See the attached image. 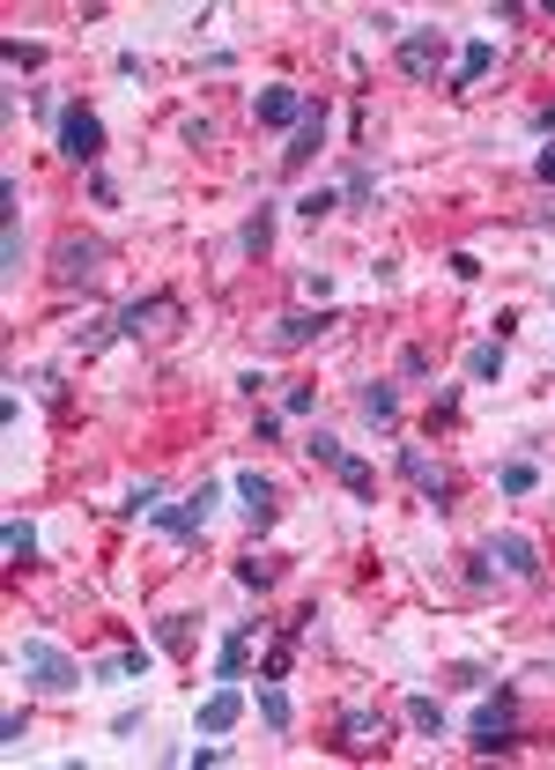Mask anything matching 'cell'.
<instances>
[{
  "label": "cell",
  "mask_w": 555,
  "mask_h": 770,
  "mask_svg": "<svg viewBox=\"0 0 555 770\" xmlns=\"http://www.w3.org/2000/svg\"><path fill=\"white\" fill-rule=\"evenodd\" d=\"M15 675L30 689H44V696H75L82 689V659H67L52 638H23L15 644Z\"/></svg>",
  "instance_id": "1"
},
{
  "label": "cell",
  "mask_w": 555,
  "mask_h": 770,
  "mask_svg": "<svg viewBox=\"0 0 555 770\" xmlns=\"http://www.w3.org/2000/svg\"><path fill=\"white\" fill-rule=\"evenodd\" d=\"M104 267H112V245H104V238L67 230V238L52 245V282H60V290H96V282H104Z\"/></svg>",
  "instance_id": "2"
},
{
  "label": "cell",
  "mask_w": 555,
  "mask_h": 770,
  "mask_svg": "<svg viewBox=\"0 0 555 770\" xmlns=\"http://www.w3.org/2000/svg\"><path fill=\"white\" fill-rule=\"evenodd\" d=\"M467 741H474V756H504V748H518V689H496V696L474 711Z\"/></svg>",
  "instance_id": "3"
},
{
  "label": "cell",
  "mask_w": 555,
  "mask_h": 770,
  "mask_svg": "<svg viewBox=\"0 0 555 770\" xmlns=\"http://www.w3.org/2000/svg\"><path fill=\"white\" fill-rule=\"evenodd\" d=\"M52 149H60L67 164H96V156H104V119H96L89 104H67V112L52 119Z\"/></svg>",
  "instance_id": "4"
},
{
  "label": "cell",
  "mask_w": 555,
  "mask_h": 770,
  "mask_svg": "<svg viewBox=\"0 0 555 770\" xmlns=\"http://www.w3.org/2000/svg\"><path fill=\"white\" fill-rule=\"evenodd\" d=\"M215 497H222V489H215V482H201L193 497L164 504V512H156V534H171V541H201V534H208V518H215Z\"/></svg>",
  "instance_id": "5"
},
{
  "label": "cell",
  "mask_w": 555,
  "mask_h": 770,
  "mask_svg": "<svg viewBox=\"0 0 555 770\" xmlns=\"http://www.w3.org/2000/svg\"><path fill=\"white\" fill-rule=\"evenodd\" d=\"M400 474H408V482L423 489V497L437 504V512H452V497H460V489H452V474L437 467V460H429L423 445H400Z\"/></svg>",
  "instance_id": "6"
},
{
  "label": "cell",
  "mask_w": 555,
  "mask_h": 770,
  "mask_svg": "<svg viewBox=\"0 0 555 770\" xmlns=\"http://www.w3.org/2000/svg\"><path fill=\"white\" fill-rule=\"evenodd\" d=\"M489 563H496L504 578H541V549H533V534H518V526L489 534Z\"/></svg>",
  "instance_id": "7"
},
{
  "label": "cell",
  "mask_w": 555,
  "mask_h": 770,
  "mask_svg": "<svg viewBox=\"0 0 555 770\" xmlns=\"http://www.w3.org/2000/svg\"><path fill=\"white\" fill-rule=\"evenodd\" d=\"M253 112H259V127H289V133H297L304 112H311V97H304V89H289V82H267V89L253 97Z\"/></svg>",
  "instance_id": "8"
},
{
  "label": "cell",
  "mask_w": 555,
  "mask_h": 770,
  "mask_svg": "<svg viewBox=\"0 0 555 770\" xmlns=\"http://www.w3.org/2000/svg\"><path fill=\"white\" fill-rule=\"evenodd\" d=\"M437 67H444V38H437V30H400V75L429 82Z\"/></svg>",
  "instance_id": "9"
},
{
  "label": "cell",
  "mask_w": 555,
  "mask_h": 770,
  "mask_svg": "<svg viewBox=\"0 0 555 770\" xmlns=\"http://www.w3.org/2000/svg\"><path fill=\"white\" fill-rule=\"evenodd\" d=\"M341 319L334 311H289V319H274V348H311V342H326Z\"/></svg>",
  "instance_id": "10"
},
{
  "label": "cell",
  "mask_w": 555,
  "mask_h": 770,
  "mask_svg": "<svg viewBox=\"0 0 555 770\" xmlns=\"http://www.w3.org/2000/svg\"><path fill=\"white\" fill-rule=\"evenodd\" d=\"M253 638H259V623H230V638H222V652H215V682H245Z\"/></svg>",
  "instance_id": "11"
},
{
  "label": "cell",
  "mask_w": 555,
  "mask_h": 770,
  "mask_svg": "<svg viewBox=\"0 0 555 770\" xmlns=\"http://www.w3.org/2000/svg\"><path fill=\"white\" fill-rule=\"evenodd\" d=\"M319 149H326V104H311V112H304V127L289 133V149H282V171H304Z\"/></svg>",
  "instance_id": "12"
},
{
  "label": "cell",
  "mask_w": 555,
  "mask_h": 770,
  "mask_svg": "<svg viewBox=\"0 0 555 770\" xmlns=\"http://www.w3.org/2000/svg\"><path fill=\"white\" fill-rule=\"evenodd\" d=\"M156 319H178V297H133L112 326H119L127 342H141V334H156Z\"/></svg>",
  "instance_id": "13"
},
{
  "label": "cell",
  "mask_w": 555,
  "mask_h": 770,
  "mask_svg": "<svg viewBox=\"0 0 555 770\" xmlns=\"http://www.w3.org/2000/svg\"><path fill=\"white\" fill-rule=\"evenodd\" d=\"M237 719H245V689H237V682L208 689V704H201V733H230Z\"/></svg>",
  "instance_id": "14"
},
{
  "label": "cell",
  "mask_w": 555,
  "mask_h": 770,
  "mask_svg": "<svg viewBox=\"0 0 555 770\" xmlns=\"http://www.w3.org/2000/svg\"><path fill=\"white\" fill-rule=\"evenodd\" d=\"M237 504H245L253 526H274V512H282V497H274V482H267V474H237Z\"/></svg>",
  "instance_id": "15"
},
{
  "label": "cell",
  "mask_w": 555,
  "mask_h": 770,
  "mask_svg": "<svg viewBox=\"0 0 555 770\" xmlns=\"http://www.w3.org/2000/svg\"><path fill=\"white\" fill-rule=\"evenodd\" d=\"M356 415H363V423H400V393H392L385 378L356 385Z\"/></svg>",
  "instance_id": "16"
},
{
  "label": "cell",
  "mask_w": 555,
  "mask_h": 770,
  "mask_svg": "<svg viewBox=\"0 0 555 770\" xmlns=\"http://www.w3.org/2000/svg\"><path fill=\"white\" fill-rule=\"evenodd\" d=\"M378 741H385V711H363V704L341 711V748H378Z\"/></svg>",
  "instance_id": "17"
},
{
  "label": "cell",
  "mask_w": 555,
  "mask_h": 770,
  "mask_svg": "<svg viewBox=\"0 0 555 770\" xmlns=\"http://www.w3.org/2000/svg\"><path fill=\"white\" fill-rule=\"evenodd\" d=\"M89 675H96V682H133V675H149V652H141V644H127V652H112V659H96Z\"/></svg>",
  "instance_id": "18"
},
{
  "label": "cell",
  "mask_w": 555,
  "mask_h": 770,
  "mask_svg": "<svg viewBox=\"0 0 555 770\" xmlns=\"http://www.w3.org/2000/svg\"><path fill=\"white\" fill-rule=\"evenodd\" d=\"M489 67H496V44H489V38H474L467 52H460V67H452V89L481 82V75H489Z\"/></svg>",
  "instance_id": "19"
},
{
  "label": "cell",
  "mask_w": 555,
  "mask_h": 770,
  "mask_svg": "<svg viewBox=\"0 0 555 770\" xmlns=\"http://www.w3.org/2000/svg\"><path fill=\"white\" fill-rule=\"evenodd\" d=\"M467 378L474 385H496V378H504V342H474L467 348Z\"/></svg>",
  "instance_id": "20"
},
{
  "label": "cell",
  "mask_w": 555,
  "mask_h": 770,
  "mask_svg": "<svg viewBox=\"0 0 555 770\" xmlns=\"http://www.w3.org/2000/svg\"><path fill=\"white\" fill-rule=\"evenodd\" d=\"M334 474H341V489L356 497V504H371V497H378V474H371V460H356V452H348Z\"/></svg>",
  "instance_id": "21"
},
{
  "label": "cell",
  "mask_w": 555,
  "mask_h": 770,
  "mask_svg": "<svg viewBox=\"0 0 555 770\" xmlns=\"http://www.w3.org/2000/svg\"><path fill=\"white\" fill-rule=\"evenodd\" d=\"M237 245H245L253 259H267V253H274V208H267V201H259V215L245 222V238H237Z\"/></svg>",
  "instance_id": "22"
},
{
  "label": "cell",
  "mask_w": 555,
  "mask_h": 770,
  "mask_svg": "<svg viewBox=\"0 0 555 770\" xmlns=\"http://www.w3.org/2000/svg\"><path fill=\"white\" fill-rule=\"evenodd\" d=\"M496 482H504V497H533V489H541V467H533V460H504Z\"/></svg>",
  "instance_id": "23"
},
{
  "label": "cell",
  "mask_w": 555,
  "mask_h": 770,
  "mask_svg": "<svg viewBox=\"0 0 555 770\" xmlns=\"http://www.w3.org/2000/svg\"><path fill=\"white\" fill-rule=\"evenodd\" d=\"M259 719H267L274 733H289V719H297V711H289V696H282V682H259Z\"/></svg>",
  "instance_id": "24"
},
{
  "label": "cell",
  "mask_w": 555,
  "mask_h": 770,
  "mask_svg": "<svg viewBox=\"0 0 555 770\" xmlns=\"http://www.w3.org/2000/svg\"><path fill=\"white\" fill-rule=\"evenodd\" d=\"M341 201H348V208H356V215H371V201H378V178H371V164H356V171H348Z\"/></svg>",
  "instance_id": "25"
},
{
  "label": "cell",
  "mask_w": 555,
  "mask_h": 770,
  "mask_svg": "<svg viewBox=\"0 0 555 770\" xmlns=\"http://www.w3.org/2000/svg\"><path fill=\"white\" fill-rule=\"evenodd\" d=\"M408 719H415V733L444 741V704H437V696H408Z\"/></svg>",
  "instance_id": "26"
},
{
  "label": "cell",
  "mask_w": 555,
  "mask_h": 770,
  "mask_svg": "<svg viewBox=\"0 0 555 770\" xmlns=\"http://www.w3.org/2000/svg\"><path fill=\"white\" fill-rule=\"evenodd\" d=\"M304 460H319V467H341V460H348V445L334 437V429H311V437H304Z\"/></svg>",
  "instance_id": "27"
},
{
  "label": "cell",
  "mask_w": 555,
  "mask_h": 770,
  "mask_svg": "<svg viewBox=\"0 0 555 770\" xmlns=\"http://www.w3.org/2000/svg\"><path fill=\"white\" fill-rule=\"evenodd\" d=\"M156 644H164V652H193V615H164V623H156Z\"/></svg>",
  "instance_id": "28"
},
{
  "label": "cell",
  "mask_w": 555,
  "mask_h": 770,
  "mask_svg": "<svg viewBox=\"0 0 555 770\" xmlns=\"http://www.w3.org/2000/svg\"><path fill=\"white\" fill-rule=\"evenodd\" d=\"M156 512H164V482H133L127 518H156Z\"/></svg>",
  "instance_id": "29"
},
{
  "label": "cell",
  "mask_w": 555,
  "mask_h": 770,
  "mask_svg": "<svg viewBox=\"0 0 555 770\" xmlns=\"http://www.w3.org/2000/svg\"><path fill=\"white\" fill-rule=\"evenodd\" d=\"M0 259H8L0 274H8V282H23V222H8V230H0Z\"/></svg>",
  "instance_id": "30"
},
{
  "label": "cell",
  "mask_w": 555,
  "mask_h": 770,
  "mask_svg": "<svg viewBox=\"0 0 555 770\" xmlns=\"http://www.w3.org/2000/svg\"><path fill=\"white\" fill-rule=\"evenodd\" d=\"M274 578H282V570H274L267 556H245V563H237V586H253V593H267Z\"/></svg>",
  "instance_id": "31"
},
{
  "label": "cell",
  "mask_w": 555,
  "mask_h": 770,
  "mask_svg": "<svg viewBox=\"0 0 555 770\" xmlns=\"http://www.w3.org/2000/svg\"><path fill=\"white\" fill-rule=\"evenodd\" d=\"M8 556H15V563H30V556H38V534H30L23 518H8Z\"/></svg>",
  "instance_id": "32"
},
{
  "label": "cell",
  "mask_w": 555,
  "mask_h": 770,
  "mask_svg": "<svg viewBox=\"0 0 555 770\" xmlns=\"http://www.w3.org/2000/svg\"><path fill=\"white\" fill-rule=\"evenodd\" d=\"M8 67L23 75V67H44V44H23V38H8Z\"/></svg>",
  "instance_id": "33"
},
{
  "label": "cell",
  "mask_w": 555,
  "mask_h": 770,
  "mask_svg": "<svg viewBox=\"0 0 555 770\" xmlns=\"http://www.w3.org/2000/svg\"><path fill=\"white\" fill-rule=\"evenodd\" d=\"M400 378H408V385L429 378V348H400Z\"/></svg>",
  "instance_id": "34"
},
{
  "label": "cell",
  "mask_w": 555,
  "mask_h": 770,
  "mask_svg": "<svg viewBox=\"0 0 555 770\" xmlns=\"http://www.w3.org/2000/svg\"><path fill=\"white\" fill-rule=\"evenodd\" d=\"M334 208H341V201H334L326 185H319V193H304V201H297V215H304V222H319V215H334Z\"/></svg>",
  "instance_id": "35"
},
{
  "label": "cell",
  "mask_w": 555,
  "mask_h": 770,
  "mask_svg": "<svg viewBox=\"0 0 555 770\" xmlns=\"http://www.w3.org/2000/svg\"><path fill=\"white\" fill-rule=\"evenodd\" d=\"M311 408H319V393H311V385H289V393H282V415H311Z\"/></svg>",
  "instance_id": "36"
},
{
  "label": "cell",
  "mask_w": 555,
  "mask_h": 770,
  "mask_svg": "<svg viewBox=\"0 0 555 770\" xmlns=\"http://www.w3.org/2000/svg\"><path fill=\"white\" fill-rule=\"evenodd\" d=\"M452 415H460V393H437V400H429V429L452 423Z\"/></svg>",
  "instance_id": "37"
},
{
  "label": "cell",
  "mask_w": 555,
  "mask_h": 770,
  "mask_svg": "<svg viewBox=\"0 0 555 770\" xmlns=\"http://www.w3.org/2000/svg\"><path fill=\"white\" fill-rule=\"evenodd\" d=\"M89 201H96V208H112V201H119V185H112L104 171H89Z\"/></svg>",
  "instance_id": "38"
},
{
  "label": "cell",
  "mask_w": 555,
  "mask_h": 770,
  "mask_svg": "<svg viewBox=\"0 0 555 770\" xmlns=\"http://www.w3.org/2000/svg\"><path fill=\"white\" fill-rule=\"evenodd\" d=\"M533 178H541V185H555V141L541 149V156H533Z\"/></svg>",
  "instance_id": "39"
},
{
  "label": "cell",
  "mask_w": 555,
  "mask_h": 770,
  "mask_svg": "<svg viewBox=\"0 0 555 770\" xmlns=\"http://www.w3.org/2000/svg\"><path fill=\"white\" fill-rule=\"evenodd\" d=\"M533 133H555V104H541V112H533Z\"/></svg>",
  "instance_id": "40"
}]
</instances>
